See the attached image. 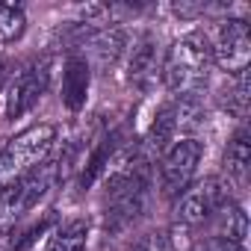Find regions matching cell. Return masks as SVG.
<instances>
[{"label":"cell","mask_w":251,"mask_h":251,"mask_svg":"<svg viewBox=\"0 0 251 251\" xmlns=\"http://www.w3.org/2000/svg\"><path fill=\"white\" fill-rule=\"evenodd\" d=\"M210 65H213L210 39L201 30H195L177 39L166 50L160 77H163V86L172 92V98H201L210 77Z\"/></svg>","instance_id":"6da1fadb"},{"label":"cell","mask_w":251,"mask_h":251,"mask_svg":"<svg viewBox=\"0 0 251 251\" xmlns=\"http://www.w3.org/2000/svg\"><path fill=\"white\" fill-rule=\"evenodd\" d=\"M56 145V127L48 121L30 124L21 133H15L3 148H0V189L21 180L42 163H48L50 151Z\"/></svg>","instance_id":"7a4b0ae2"},{"label":"cell","mask_w":251,"mask_h":251,"mask_svg":"<svg viewBox=\"0 0 251 251\" xmlns=\"http://www.w3.org/2000/svg\"><path fill=\"white\" fill-rule=\"evenodd\" d=\"M59 172H62L59 163H42L21 180L0 189V236L15 230V225L53 189V183L59 180Z\"/></svg>","instance_id":"3957f363"},{"label":"cell","mask_w":251,"mask_h":251,"mask_svg":"<svg viewBox=\"0 0 251 251\" xmlns=\"http://www.w3.org/2000/svg\"><path fill=\"white\" fill-rule=\"evenodd\" d=\"M230 198V186L222 177H204L189 183L175 201V216L177 225L183 227H201L207 222H213V216L222 210V204Z\"/></svg>","instance_id":"277c9868"},{"label":"cell","mask_w":251,"mask_h":251,"mask_svg":"<svg viewBox=\"0 0 251 251\" xmlns=\"http://www.w3.org/2000/svg\"><path fill=\"white\" fill-rule=\"evenodd\" d=\"M50 83V59H36L24 65L18 74H12L3 86V118L15 121L24 118L48 92Z\"/></svg>","instance_id":"5b68a950"},{"label":"cell","mask_w":251,"mask_h":251,"mask_svg":"<svg viewBox=\"0 0 251 251\" xmlns=\"http://www.w3.org/2000/svg\"><path fill=\"white\" fill-rule=\"evenodd\" d=\"M210 53H213V65H219L227 77L248 71L251 62V30L248 21L242 18H225L216 27V36L210 42Z\"/></svg>","instance_id":"8992f818"},{"label":"cell","mask_w":251,"mask_h":251,"mask_svg":"<svg viewBox=\"0 0 251 251\" xmlns=\"http://www.w3.org/2000/svg\"><path fill=\"white\" fill-rule=\"evenodd\" d=\"M201 157H204V145L195 136L177 139L175 145H169L163 151V160H160V189H163L166 198H177L192 183Z\"/></svg>","instance_id":"52a82bcc"},{"label":"cell","mask_w":251,"mask_h":251,"mask_svg":"<svg viewBox=\"0 0 251 251\" xmlns=\"http://www.w3.org/2000/svg\"><path fill=\"white\" fill-rule=\"evenodd\" d=\"M77 45L83 48L80 56L89 62V68L106 71L121 59L124 50H127V36H124V30L115 27V24H106V27L80 24L77 27Z\"/></svg>","instance_id":"ba28073f"},{"label":"cell","mask_w":251,"mask_h":251,"mask_svg":"<svg viewBox=\"0 0 251 251\" xmlns=\"http://www.w3.org/2000/svg\"><path fill=\"white\" fill-rule=\"evenodd\" d=\"M157 48H160V45H157V36H154V33H142V36L133 42L130 56H127V83H130V86L148 92V89L157 83L160 65H163Z\"/></svg>","instance_id":"9c48e42d"},{"label":"cell","mask_w":251,"mask_h":251,"mask_svg":"<svg viewBox=\"0 0 251 251\" xmlns=\"http://www.w3.org/2000/svg\"><path fill=\"white\" fill-rule=\"evenodd\" d=\"M89 86H92V68L80 53H71L62 65V89L59 98L68 112H80L89 100Z\"/></svg>","instance_id":"30bf717a"},{"label":"cell","mask_w":251,"mask_h":251,"mask_svg":"<svg viewBox=\"0 0 251 251\" xmlns=\"http://www.w3.org/2000/svg\"><path fill=\"white\" fill-rule=\"evenodd\" d=\"M177 139H183V136H180V124H177V109H175V100H169V103H163V106L157 109V115H154L151 124H148L145 148L163 154V151H166L169 145H175Z\"/></svg>","instance_id":"8fae6325"},{"label":"cell","mask_w":251,"mask_h":251,"mask_svg":"<svg viewBox=\"0 0 251 251\" xmlns=\"http://www.w3.org/2000/svg\"><path fill=\"white\" fill-rule=\"evenodd\" d=\"M222 166H225V177H227L225 183L245 186L248 169H251V136H248L245 127H239V130L230 136V142H227V148H225Z\"/></svg>","instance_id":"7c38bea8"},{"label":"cell","mask_w":251,"mask_h":251,"mask_svg":"<svg viewBox=\"0 0 251 251\" xmlns=\"http://www.w3.org/2000/svg\"><path fill=\"white\" fill-rule=\"evenodd\" d=\"M213 236H222L227 242H236V245H245V236H248V216L242 210L239 201L227 198L222 204V210L213 216Z\"/></svg>","instance_id":"4fadbf2b"},{"label":"cell","mask_w":251,"mask_h":251,"mask_svg":"<svg viewBox=\"0 0 251 251\" xmlns=\"http://www.w3.org/2000/svg\"><path fill=\"white\" fill-rule=\"evenodd\" d=\"M89 219H68L56 225V230L48 239V251H86L89 245Z\"/></svg>","instance_id":"5bb4252c"},{"label":"cell","mask_w":251,"mask_h":251,"mask_svg":"<svg viewBox=\"0 0 251 251\" xmlns=\"http://www.w3.org/2000/svg\"><path fill=\"white\" fill-rule=\"evenodd\" d=\"M219 106L239 121L248 115V71L227 77V83L219 89Z\"/></svg>","instance_id":"9a60e30c"},{"label":"cell","mask_w":251,"mask_h":251,"mask_svg":"<svg viewBox=\"0 0 251 251\" xmlns=\"http://www.w3.org/2000/svg\"><path fill=\"white\" fill-rule=\"evenodd\" d=\"M27 33V12L18 3H0V45H15Z\"/></svg>","instance_id":"2e32d148"},{"label":"cell","mask_w":251,"mask_h":251,"mask_svg":"<svg viewBox=\"0 0 251 251\" xmlns=\"http://www.w3.org/2000/svg\"><path fill=\"white\" fill-rule=\"evenodd\" d=\"M56 225V210H48L42 219H36V222H30L27 227H21V230H9L6 236H12L9 239V245H6V251H27L42 233H48L50 227Z\"/></svg>","instance_id":"e0dca14e"},{"label":"cell","mask_w":251,"mask_h":251,"mask_svg":"<svg viewBox=\"0 0 251 251\" xmlns=\"http://www.w3.org/2000/svg\"><path fill=\"white\" fill-rule=\"evenodd\" d=\"M130 251H172V239L163 233V230H151V233H142Z\"/></svg>","instance_id":"ac0fdd59"},{"label":"cell","mask_w":251,"mask_h":251,"mask_svg":"<svg viewBox=\"0 0 251 251\" xmlns=\"http://www.w3.org/2000/svg\"><path fill=\"white\" fill-rule=\"evenodd\" d=\"M192 251H245V245H236V242H227V239H222V236H201V239H195V245H192Z\"/></svg>","instance_id":"d6986e66"}]
</instances>
